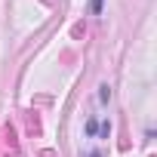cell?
<instances>
[{
    "instance_id": "6da1fadb",
    "label": "cell",
    "mask_w": 157,
    "mask_h": 157,
    "mask_svg": "<svg viewBox=\"0 0 157 157\" xmlns=\"http://www.w3.org/2000/svg\"><path fill=\"white\" fill-rule=\"evenodd\" d=\"M93 10H96V13H99V10H102V0H96V3H93Z\"/></svg>"
}]
</instances>
